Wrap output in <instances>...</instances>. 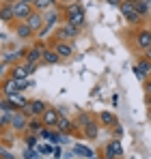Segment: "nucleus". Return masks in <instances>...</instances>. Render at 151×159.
Listing matches in <instances>:
<instances>
[{"label": "nucleus", "mask_w": 151, "mask_h": 159, "mask_svg": "<svg viewBox=\"0 0 151 159\" xmlns=\"http://www.w3.org/2000/svg\"><path fill=\"white\" fill-rule=\"evenodd\" d=\"M63 15H65V24H71L76 26L78 30L86 24V13H84V9H82V4H65V9H63Z\"/></svg>", "instance_id": "obj_1"}, {"label": "nucleus", "mask_w": 151, "mask_h": 159, "mask_svg": "<svg viewBox=\"0 0 151 159\" xmlns=\"http://www.w3.org/2000/svg\"><path fill=\"white\" fill-rule=\"evenodd\" d=\"M132 41H134V48H136L138 52H147L151 48V28L138 26V30H136L134 37H132Z\"/></svg>", "instance_id": "obj_2"}, {"label": "nucleus", "mask_w": 151, "mask_h": 159, "mask_svg": "<svg viewBox=\"0 0 151 159\" xmlns=\"http://www.w3.org/2000/svg\"><path fill=\"white\" fill-rule=\"evenodd\" d=\"M78 34H80V30L71 24H61V26H56L54 30V41H67V43H74L76 39H78Z\"/></svg>", "instance_id": "obj_3"}, {"label": "nucleus", "mask_w": 151, "mask_h": 159, "mask_svg": "<svg viewBox=\"0 0 151 159\" xmlns=\"http://www.w3.org/2000/svg\"><path fill=\"white\" fill-rule=\"evenodd\" d=\"M11 9H13V20L15 22H26L30 17V13L35 11L30 4H24L20 0H11Z\"/></svg>", "instance_id": "obj_4"}, {"label": "nucleus", "mask_w": 151, "mask_h": 159, "mask_svg": "<svg viewBox=\"0 0 151 159\" xmlns=\"http://www.w3.org/2000/svg\"><path fill=\"white\" fill-rule=\"evenodd\" d=\"M119 11H121V15L125 17L132 26H140V24H143V15H140V13L134 9V4H127V2H123V4L119 7Z\"/></svg>", "instance_id": "obj_5"}, {"label": "nucleus", "mask_w": 151, "mask_h": 159, "mask_svg": "<svg viewBox=\"0 0 151 159\" xmlns=\"http://www.w3.org/2000/svg\"><path fill=\"white\" fill-rule=\"evenodd\" d=\"M123 157V144L121 140H110L104 146V159H119Z\"/></svg>", "instance_id": "obj_6"}, {"label": "nucleus", "mask_w": 151, "mask_h": 159, "mask_svg": "<svg viewBox=\"0 0 151 159\" xmlns=\"http://www.w3.org/2000/svg\"><path fill=\"white\" fill-rule=\"evenodd\" d=\"M46 107H48L46 101H41V99H30L28 106H26L22 112H24L28 118H32V116H39V118H41V114L46 112Z\"/></svg>", "instance_id": "obj_7"}, {"label": "nucleus", "mask_w": 151, "mask_h": 159, "mask_svg": "<svg viewBox=\"0 0 151 159\" xmlns=\"http://www.w3.org/2000/svg\"><path fill=\"white\" fill-rule=\"evenodd\" d=\"M0 93H2V97H11L15 93H22L20 90V80H13L11 75H7L0 82Z\"/></svg>", "instance_id": "obj_8"}, {"label": "nucleus", "mask_w": 151, "mask_h": 159, "mask_svg": "<svg viewBox=\"0 0 151 159\" xmlns=\"http://www.w3.org/2000/svg\"><path fill=\"white\" fill-rule=\"evenodd\" d=\"M50 48L58 54V58H61V60H65V58H71V56H74V43H67V41H52Z\"/></svg>", "instance_id": "obj_9"}, {"label": "nucleus", "mask_w": 151, "mask_h": 159, "mask_svg": "<svg viewBox=\"0 0 151 159\" xmlns=\"http://www.w3.org/2000/svg\"><path fill=\"white\" fill-rule=\"evenodd\" d=\"M9 125H11V129H13V131H24L26 133V127H28V116H26L24 112H22V110H17V112H13V114H11V123H9Z\"/></svg>", "instance_id": "obj_10"}, {"label": "nucleus", "mask_w": 151, "mask_h": 159, "mask_svg": "<svg viewBox=\"0 0 151 159\" xmlns=\"http://www.w3.org/2000/svg\"><path fill=\"white\" fill-rule=\"evenodd\" d=\"M46 48H48L46 43H37L35 48H30L24 56V62L26 65H37V62H41V54H43Z\"/></svg>", "instance_id": "obj_11"}, {"label": "nucleus", "mask_w": 151, "mask_h": 159, "mask_svg": "<svg viewBox=\"0 0 151 159\" xmlns=\"http://www.w3.org/2000/svg\"><path fill=\"white\" fill-rule=\"evenodd\" d=\"M56 120H58V110L52 107V106H48V107H46V112L41 114V123H43V127L54 129V127H56Z\"/></svg>", "instance_id": "obj_12"}, {"label": "nucleus", "mask_w": 151, "mask_h": 159, "mask_svg": "<svg viewBox=\"0 0 151 159\" xmlns=\"http://www.w3.org/2000/svg\"><path fill=\"white\" fill-rule=\"evenodd\" d=\"M26 24H28V28L37 34V32L43 28V24H46V17H43V13H39V11H32V13H30V17L26 20Z\"/></svg>", "instance_id": "obj_13"}, {"label": "nucleus", "mask_w": 151, "mask_h": 159, "mask_svg": "<svg viewBox=\"0 0 151 159\" xmlns=\"http://www.w3.org/2000/svg\"><path fill=\"white\" fill-rule=\"evenodd\" d=\"M58 133H74L78 127H76V123L71 120V118H67V116H58V120H56V127H54Z\"/></svg>", "instance_id": "obj_14"}, {"label": "nucleus", "mask_w": 151, "mask_h": 159, "mask_svg": "<svg viewBox=\"0 0 151 159\" xmlns=\"http://www.w3.org/2000/svg\"><path fill=\"white\" fill-rule=\"evenodd\" d=\"M9 75L13 80H26L28 78V69H26V62H15V65H11V69H9Z\"/></svg>", "instance_id": "obj_15"}, {"label": "nucleus", "mask_w": 151, "mask_h": 159, "mask_svg": "<svg viewBox=\"0 0 151 159\" xmlns=\"http://www.w3.org/2000/svg\"><path fill=\"white\" fill-rule=\"evenodd\" d=\"M0 22H4V24H15V20H13V9H11V0H4V2L0 4Z\"/></svg>", "instance_id": "obj_16"}, {"label": "nucleus", "mask_w": 151, "mask_h": 159, "mask_svg": "<svg viewBox=\"0 0 151 159\" xmlns=\"http://www.w3.org/2000/svg\"><path fill=\"white\" fill-rule=\"evenodd\" d=\"M13 32H15V37H17V39H30V37L35 34V32L28 28L26 22H15V24H13Z\"/></svg>", "instance_id": "obj_17"}, {"label": "nucleus", "mask_w": 151, "mask_h": 159, "mask_svg": "<svg viewBox=\"0 0 151 159\" xmlns=\"http://www.w3.org/2000/svg\"><path fill=\"white\" fill-rule=\"evenodd\" d=\"M100 123L104 125V127H108V129H112V127H117L119 125V120H117V116L112 114V112H108V110H104V112H100Z\"/></svg>", "instance_id": "obj_18"}, {"label": "nucleus", "mask_w": 151, "mask_h": 159, "mask_svg": "<svg viewBox=\"0 0 151 159\" xmlns=\"http://www.w3.org/2000/svg\"><path fill=\"white\" fill-rule=\"evenodd\" d=\"M74 155H76V157H82V159H93V157H95V153H93L89 146L80 144V142H76V144H74Z\"/></svg>", "instance_id": "obj_19"}, {"label": "nucleus", "mask_w": 151, "mask_h": 159, "mask_svg": "<svg viewBox=\"0 0 151 159\" xmlns=\"http://www.w3.org/2000/svg\"><path fill=\"white\" fill-rule=\"evenodd\" d=\"M58 54L54 52L52 48H46L43 50V54H41V65H58Z\"/></svg>", "instance_id": "obj_20"}, {"label": "nucleus", "mask_w": 151, "mask_h": 159, "mask_svg": "<svg viewBox=\"0 0 151 159\" xmlns=\"http://www.w3.org/2000/svg\"><path fill=\"white\" fill-rule=\"evenodd\" d=\"M43 129V123H41V118L39 116H32V118H28V127H26V133H35V135H39V131Z\"/></svg>", "instance_id": "obj_21"}, {"label": "nucleus", "mask_w": 151, "mask_h": 159, "mask_svg": "<svg viewBox=\"0 0 151 159\" xmlns=\"http://www.w3.org/2000/svg\"><path fill=\"white\" fill-rule=\"evenodd\" d=\"M97 133H100V125L95 123V120H91L84 129H82V138H86V140H93V138H97Z\"/></svg>", "instance_id": "obj_22"}, {"label": "nucleus", "mask_w": 151, "mask_h": 159, "mask_svg": "<svg viewBox=\"0 0 151 159\" xmlns=\"http://www.w3.org/2000/svg\"><path fill=\"white\" fill-rule=\"evenodd\" d=\"M7 99H9V101H11L13 106L17 107V110H24V107L28 106V101H30V99H26V97H24V93H15V95L7 97Z\"/></svg>", "instance_id": "obj_23"}, {"label": "nucleus", "mask_w": 151, "mask_h": 159, "mask_svg": "<svg viewBox=\"0 0 151 159\" xmlns=\"http://www.w3.org/2000/svg\"><path fill=\"white\" fill-rule=\"evenodd\" d=\"M52 4H54V0H35L32 9L39 11V13H48V11L52 9Z\"/></svg>", "instance_id": "obj_24"}, {"label": "nucleus", "mask_w": 151, "mask_h": 159, "mask_svg": "<svg viewBox=\"0 0 151 159\" xmlns=\"http://www.w3.org/2000/svg\"><path fill=\"white\" fill-rule=\"evenodd\" d=\"M91 120H93V116H91L89 112H80V114H78V118H76V127H78V129H84Z\"/></svg>", "instance_id": "obj_25"}, {"label": "nucleus", "mask_w": 151, "mask_h": 159, "mask_svg": "<svg viewBox=\"0 0 151 159\" xmlns=\"http://www.w3.org/2000/svg\"><path fill=\"white\" fill-rule=\"evenodd\" d=\"M134 9H136L143 17H147V15H149V0H136V2H134Z\"/></svg>", "instance_id": "obj_26"}, {"label": "nucleus", "mask_w": 151, "mask_h": 159, "mask_svg": "<svg viewBox=\"0 0 151 159\" xmlns=\"http://www.w3.org/2000/svg\"><path fill=\"white\" fill-rule=\"evenodd\" d=\"M0 110L2 112H7V114H13V112H17V107L13 106L7 97H0Z\"/></svg>", "instance_id": "obj_27"}, {"label": "nucleus", "mask_w": 151, "mask_h": 159, "mask_svg": "<svg viewBox=\"0 0 151 159\" xmlns=\"http://www.w3.org/2000/svg\"><path fill=\"white\" fill-rule=\"evenodd\" d=\"M136 67H138V69H140V71H143L145 75H149V73H151V62L147 60V58H145V56H143V58H140V60L136 62Z\"/></svg>", "instance_id": "obj_28"}, {"label": "nucleus", "mask_w": 151, "mask_h": 159, "mask_svg": "<svg viewBox=\"0 0 151 159\" xmlns=\"http://www.w3.org/2000/svg\"><path fill=\"white\" fill-rule=\"evenodd\" d=\"M26 56V52H13V54H4V60H9L11 65H15V62H20V58Z\"/></svg>", "instance_id": "obj_29"}, {"label": "nucleus", "mask_w": 151, "mask_h": 159, "mask_svg": "<svg viewBox=\"0 0 151 159\" xmlns=\"http://www.w3.org/2000/svg\"><path fill=\"white\" fill-rule=\"evenodd\" d=\"M37 138L39 135H35V133H26V138H24L26 148H37Z\"/></svg>", "instance_id": "obj_30"}, {"label": "nucleus", "mask_w": 151, "mask_h": 159, "mask_svg": "<svg viewBox=\"0 0 151 159\" xmlns=\"http://www.w3.org/2000/svg\"><path fill=\"white\" fill-rule=\"evenodd\" d=\"M143 84H145V103H147V106H151V80L147 78Z\"/></svg>", "instance_id": "obj_31"}, {"label": "nucleus", "mask_w": 151, "mask_h": 159, "mask_svg": "<svg viewBox=\"0 0 151 159\" xmlns=\"http://www.w3.org/2000/svg\"><path fill=\"white\" fill-rule=\"evenodd\" d=\"M37 153H39V155H52L54 148H52V144H39V146H37Z\"/></svg>", "instance_id": "obj_32"}, {"label": "nucleus", "mask_w": 151, "mask_h": 159, "mask_svg": "<svg viewBox=\"0 0 151 159\" xmlns=\"http://www.w3.org/2000/svg\"><path fill=\"white\" fill-rule=\"evenodd\" d=\"M52 129L50 127H43V129H41V131H39V140H52Z\"/></svg>", "instance_id": "obj_33"}, {"label": "nucleus", "mask_w": 151, "mask_h": 159, "mask_svg": "<svg viewBox=\"0 0 151 159\" xmlns=\"http://www.w3.org/2000/svg\"><path fill=\"white\" fill-rule=\"evenodd\" d=\"M0 159H15V155H13L11 151H4V148L0 146Z\"/></svg>", "instance_id": "obj_34"}, {"label": "nucleus", "mask_w": 151, "mask_h": 159, "mask_svg": "<svg viewBox=\"0 0 151 159\" xmlns=\"http://www.w3.org/2000/svg\"><path fill=\"white\" fill-rule=\"evenodd\" d=\"M112 133H114V140H119V138L123 135V127H121V125H117V127H112Z\"/></svg>", "instance_id": "obj_35"}, {"label": "nucleus", "mask_w": 151, "mask_h": 159, "mask_svg": "<svg viewBox=\"0 0 151 159\" xmlns=\"http://www.w3.org/2000/svg\"><path fill=\"white\" fill-rule=\"evenodd\" d=\"M0 123H2V127H7V125L11 123V114H7V112H4V114L0 116Z\"/></svg>", "instance_id": "obj_36"}, {"label": "nucleus", "mask_w": 151, "mask_h": 159, "mask_svg": "<svg viewBox=\"0 0 151 159\" xmlns=\"http://www.w3.org/2000/svg\"><path fill=\"white\" fill-rule=\"evenodd\" d=\"M134 73H136V78L140 80V82H145V80H147V75H145V73H143V71H140L136 65H134Z\"/></svg>", "instance_id": "obj_37"}, {"label": "nucleus", "mask_w": 151, "mask_h": 159, "mask_svg": "<svg viewBox=\"0 0 151 159\" xmlns=\"http://www.w3.org/2000/svg\"><path fill=\"white\" fill-rule=\"evenodd\" d=\"M106 4H110V7H121L123 4V0H104Z\"/></svg>", "instance_id": "obj_38"}, {"label": "nucleus", "mask_w": 151, "mask_h": 159, "mask_svg": "<svg viewBox=\"0 0 151 159\" xmlns=\"http://www.w3.org/2000/svg\"><path fill=\"white\" fill-rule=\"evenodd\" d=\"M61 155H63V151H61V146H58V148H54V153H52V157H54V159H61Z\"/></svg>", "instance_id": "obj_39"}, {"label": "nucleus", "mask_w": 151, "mask_h": 159, "mask_svg": "<svg viewBox=\"0 0 151 159\" xmlns=\"http://www.w3.org/2000/svg\"><path fill=\"white\" fill-rule=\"evenodd\" d=\"M4 71H7V65H4V62H0V80H2V73H4Z\"/></svg>", "instance_id": "obj_40"}, {"label": "nucleus", "mask_w": 151, "mask_h": 159, "mask_svg": "<svg viewBox=\"0 0 151 159\" xmlns=\"http://www.w3.org/2000/svg\"><path fill=\"white\" fill-rule=\"evenodd\" d=\"M145 58H147V60H149V62H151V48H149V50H147V52H145Z\"/></svg>", "instance_id": "obj_41"}, {"label": "nucleus", "mask_w": 151, "mask_h": 159, "mask_svg": "<svg viewBox=\"0 0 151 159\" xmlns=\"http://www.w3.org/2000/svg\"><path fill=\"white\" fill-rule=\"evenodd\" d=\"M63 4H74V2H78V0H61Z\"/></svg>", "instance_id": "obj_42"}, {"label": "nucleus", "mask_w": 151, "mask_h": 159, "mask_svg": "<svg viewBox=\"0 0 151 159\" xmlns=\"http://www.w3.org/2000/svg\"><path fill=\"white\" fill-rule=\"evenodd\" d=\"M20 2H24V4H30V7L35 4V0H20Z\"/></svg>", "instance_id": "obj_43"}, {"label": "nucleus", "mask_w": 151, "mask_h": 159, "mask_svg": "<svg viewBox=\"0 0 151 159\" xmlns=\"http://www.w3.org/2000/svg\"><path fill=\"white\" fill-rule=\"evenodd\" d=\"M123 2H127V4H134V2H136V0H123Z\"/></svg>", "instance_id": "obj_44"}, {"label": "nucleus", "mask_w": 151, "mask_h": 159, "mask_svg": "<svg viewBox=\"0 0 151 159\" xmlns=\"http://www.w3.org/2000/svg\"><path fill=\"white\" fill-rule=\"evenodd\" d=\"M2 129H4V127H2V123H0V131H2Z\"/></svg>", "instance_id": "obj_45"}, {"label": "nucleus", "mask_w": 151, "mask_h": 159, "mask_svg": "<svg viewBox=\"0 0 151 159\" xmlns=\"http://www.w3.org/2000/svg\"><path fill=\"white\" fill-rule=\"evenodd\" d=\"M93 159H100V157H97V155H95V157H93Z\"/></svg>", "instance_id": "obj_46"}, {"label": "nucleus", "mask_w": 151, "mask_h": 159, "mask_svg": "<svg viewBox=\"0 0 151 159\" xmlns=\"http://www.w3.org/2000/svg\"><path fill=\"white\" fill-rule=\"evenodd\" d=\"M52 159H54V157H52Z\"/></svg>", "instance_id": "obj_47"}, {"label": "nucleus", "mask_w": 151, "mask_h": 159, "mask_svg": "<svg viewBox=\"0 0 151 159\" xmlns=\"http://www.w3.org/2000/svg\"><path fill=\"white\" fill-rule=\"evenodd\" d=\"M149 107H151V106H149Z\"/></svg>", "instance_id": "obj_48"}]
</instances>
